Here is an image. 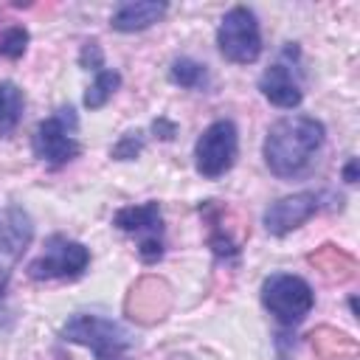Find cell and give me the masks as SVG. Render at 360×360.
Here are the masks:
<instances>
[{
  "mask_svg": "<svg viewBox=\"0 0 360 360\" xmlns=\"http://www.w3.org/2000/svg\"><path fill=\"white\" fill-rule=\"evenodd\" d=\"M326 127L312 115H287L278 118L262 143V155L267 169L276 177H298L309 169L312 158L323 146Z\"/></svg>",
  "mask_w": 360,
  "mask_h": 360,
  "instance_id": "1",
  "label": "cell"
},
{
  "mask_svg": "<svg viewBox=\"0 0 360 360\" xmlns=\"http://www.w3.org/2000/svg\"><path fill=\"white\" fill-rule=\"evenodd\" d=\"M62 338L68 343L87 346L96 360H124V354L129 352L127 329L118 321L104 318V315L79 312V315L68 318L62 326Z\"/></svg>",
  "mask_w": 360,
  "mask_h": 360,
  "instance_id": "2",
  "label": "cell"
},
{
  "mask_svg": "<svg viewBox=\"0 0 360 360\" xmlns=\"http://www.w3.org/2000/svg\"><path fill=\"white\" fill-rule=\"evenodd\" d=\"M79 132V118L73 107H59L56 112H51L48 118H42L31 135V149L34 158L59 169L65 163H70L73 158H79L82 143L76 138Z\"/></svg>",
  "mask_w": 360,
  "mask_h": 360,
  "instance_id": "3",
  "label": "cell"
},
{
  "mask_svg": "<svg viewBox=\"0 0 360 360\" xmlns=\"http://www.w3.org/2000/svg\"><path fill=\"white\" fill-rule=\"evenodd\" d=\"M262 304L281 326H295L312 312L315 292L301 276L273 273L262 281Z\"/></svg>",
  "mask_w": 360,
  "mask_h": 360,
  "instance_id": "4",
  "label": "cell"
},
{
  "mask_svg": "<svg viewBox=\"0 0 360 360\" xmlns=\"http://www.w3.org/2000/svg\"><path fill=\"white\" fill-rule=\"evenodd\" d=\"M219 53L233 65H253L262 56V28L248 6H233L225 11L217 28Z\"/></svg>",
  "mask_w": 360,
  "mask_h": 360,
  "instance_id": "5",
  "label": "cell"
},
{
  "mask_svg": "<svg viewBox=\"0 0 360 360\" xmlns=\"http://www.w3.org/2000/svg\"><path fill=\"white\" fill-rule=\"evenodd\" d=\"M236 155H239L236 124L231 118H219V121H211L202 129V135L197 138V143H194V169L202 177L217 180L225 172H231V166L236 163Z\"/></svg>",
  "mask_w": 360,
  "mask_h": 360,
  "instance_id": "6",
  "label": "cell"
},
{
  "mask_svg": "<svg viewBox=\"0 0 360 360\" xmlns=\"http://www.w3.org/2000/svg\"><path fill=\"white\" fill-rule=\"evenodd\" d=\"M90 267V250L68 236H51L45 253L28 264V278L48 281V278H79Z\"/></svg>",
  "mask_w": 360,
  "mask_h": 360,
  "instance_id": "7",
  "label": "cell"
},
{
  "mask_svg": "<svg viewBox=\"0 0 360 360\" xmlns=\"http://www.w3.org/2000/svg\"><path fill=\"white\" fill-rule=\"evenodd\" d=\"M321 211V194L318 191H298L290 197H281L270 202L264 211V231L270 236H287L290 231L301 228L307 219H312Z\"/></svg>",
  "mask_w": 360,
  "mask_h": 360,
  "instance_id": "8",
  "label": "cell"
},
{
  "mask_svg": "<svg viewBox=\"0 0 360 360\" xmlns=\"http://www.w3.org/2000/svg\"><path fill=\"white\" fill-rule=\"evenodd\" d=\"M34 239V219L22 205L0 208V276H6Z\"/></svg>",
  "mask_w": 360,
  "mask_h": 360,
  "instance_id": "9",
  "label": "cell"
},
{
  "mask_svg": "<svg viewBox=\"0 0 360 360\" xmlns=\"http://www.w3.org/2000/svg\"><path fill=\"white\" fill-rule=\"evenodd\" d=\"M259 90L262 96L278 107V110H295L304 101V90H301V73L295 65L278 59L273 62L262 76H259Z\"/></svg>",
  "mask_w": 360,
  "mask_h": 360,
  "instance_id": "10",
  "label": "cell"
},
{
  "mask_svg": "<svg viewBox=\"0 0 360 360\" xmlns=\"http://www.w3.org/2000/svg\"><path fill=\"white\" fill-rule=\"evenodd\" d=\"M169 11V6L163 0H135V3H121L112 17H110V28L121 31V34H135L143 31L155 22L163 20V14Z\"/></svg>",
  "mask_w": 360,
  "mask_h": 360,
  "instance_id": "11",
  "label": "cell"
},
{
  "mask_svg": "<svg viewBox=\"0 0 360 360\" xmlns=\"http://www.w3.org/2000/svg\"><path fill=\"white\" fill-rule=\"evenodd\" d=\"M158 298H169V287L163 281H158V278H143V281H138L132 287L127 309H129L132 318H138L143 323L158 321V318H163V312L169 307V301H158Z\"/></svg>",
  "mask_w": 360,
  "mask_h": 360,
  "instance_id": "12",
  "label": "cell"
},
{
  "mask_svg": "<svg viewBox=\"0 0 360 360\" xmlns=\"http://www.w3.org/2000/svg\"><path fill=\"white\" fill-rule=\"evenodd\" d=\"M112 225L124 233H146V236H160L163 233V217L160 205L155 200L143 205H124L112 214Z\"/></svg>",
  "mask_w": 360,
  "mask_h": 360,
  "instance_id": "13",
  "label": "cell"
},
{
  "mask_svg": "<svg viewBox=\"0 0 360 360\" xmlns=\"http://www.w3.org/2000/svg\"><path fill=\"white\" fill-rule=\"evenodd\" d=\"M22 110H25V96L20 90V84L14 82H0V138L11 135L20 121H22Z\"/></svg>",
  "mask_w": 360,
  "mask_h": 360,
  "instance_id": "14",
  "label": "cell"
},
{
  "mask_svg": "<svg viewBox=\"0 0 360 360\" xmlns=\"http://www.w3.org/2000/svg\"><path fill=\"white\" fill-rule=\"evenodd\" d=\"M169 79L186 90H202L208 84V68L191 56H177L169 68Z\"/></svg>",
  "mask_w": 360,
  "mask_h": 360,
  "instance_id": "15",
  "label": "cell"
},
{
  "mask_svg": "<svg viewBox=\"0 0 360 360\" xmlns=\"http://www.w3.org/2000/svg\"><path fill=\"white\" fill-rule=\"evenodd\" d=\"M121 87V73L118 70H98L96 73V79H93V84L84 90V107L87 110H101L110 98H112V93Z\"/></svg>",
  "mask_w": 360,
  "mask_h": 360,
  "instance_id": "16",
  "label": "cell"
},
{
  "mask_svg": "<svg viewBox=\"0 0 360 360\" xmlns=\"http://www.w3.org/2000/svg\"><path fill=\"white\" fill-rule=\"evenodd\" d=\"M143 146H146L143 132H141V129H129V132H124V135L110 146V158H112V160H135V158L143 152Z\"/></svg>",
  "mask_w": 360,
  "mask_h": 360,
  "instance_id": "17",
  "label": "cell"
},
{
  "mask_svg": "<svg viewBox=\"0 0 360 360\" xmlns=\"http://www.w3.org/2000/svg\"><path fill=\"white\" fill-rule=\"evenodd\" d=\"M28 48V31L22 25H8L0 37V56H8V59H20Z\"/></svg>",
  "mask_w": 360,
  "mask_h": 360,
  "instance_id": "18",
  "label": "cell"
},
{
  "mask_svg": "<svg viewBox=\"0 0 360 360\" xmlns=\"http://www.w3.org/2000/svg\"><path fill=\"white\" fill-rule=\"evenodd\" d=\"M79 68H84V70H104V51H101V45L96 42V39H87L84 45H82V51H79Z\"/></svg>",
  "mask_w": 360,
  "mask_h": 360,
  "instance_id": "19",
  "label": "cell"
},
{
  "mask_svg": "<svg viewBox=\"0 0 360 360\" xmlns=\"http://www.w3.org/2000/svg\"><path fill=\"white\" fill-rule=\"evenodd\" d=\"M138 256L143 264H155L163 256V239L160 236H143L138 245Z\"/></svg>",
  "mask_w": 360,
  "mask_h": 360,
  "instance_id": "20",
  "label": "cell"
},
{
  "mask_svg": "<svg viewBox=\"0 0 360 360\" xmlns=\"http://www.w3.org/2000/svg\"><path fill=\"white\" fill-rule=\"evenodd\" d=\"M152 132H155V138H160V141H172V138L177 135V124L169 121L166 115H158V118L152 121Z\"/></svg>",
  "mask_w": 360,
  "mask_h": 360,
  "instance_id": "21",
  "label": "cell"
},
{
  "mask_svg": "<svg viewBox=\"0 0 360 360\" xmlns=\"http://www.w3.org/2000/svg\"><path fill=\"white\" fill-rule=\"evenodd\" d=\"M343 180L346 183H357V158H349L343 166Z\"/></svg>",
  "mask_w": 360,
  "mask_h": 360,
  "instance_id": "22",
  "label": "cell"
}]
</instances>
